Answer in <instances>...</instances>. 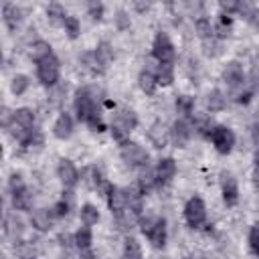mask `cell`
<instances>
[{"label":"cell","instance_id":"6da1fadb","mask_svg":"<svg viewBox=\"0 0 259 259\" xmlns=\"http://www.w3.org/2000/svg\"><path fill=\"white\" fill-rule=\"evenodd\" d=\"M75 111H77L79 121H85L95 132H103L105 130V123L101 119V111H99V107L95 103V97H93L89 87H83V89H79L75 93Z\"/></svg>","mask_w":259,"mask_h":259},{"label":"cell","instance_id":"7a4b0ae2","mask_svg":"<svg viewBox=\"0 0 259 259\" xmlns=\"http://www.w3.org/2000/svg\"><path fill=\"white\" fill-rule=\"evenodd\" d=\"M32 123H34V113L28 107H20L12 113V117L8 121V130L20 144H24L32 132Z\"/></svg>","mask_w":259,"mask_h":259},{"label":"cell","instance_id":"3957f363","mask_svg":"<svg viewBox=\"0 0 259 259\" xmlns=\"http://www.w3.org/2000/svg\"><path fill=\"white\" fill-rule=\"evenodd\" d=\"M136 123H138V117H136V113H134L132 109H119V111L113 113L111 136H113L119 144H123V142H127V136H130V132L136 127Z\"/></svg>","mask_w":259,"mask_h":259},{"label":"cell","instance_id":"277c9868","mask_svg":"<svg viewBox=\"0 0 259 259\" xmlns=\"http://www.w3.org/2000/svg\"><path fill=\"white\" fill-rule=\"evenodd\" d=\"M140 229L154 247H164L166 243V221L160 217H140Z\"/></svg>","mask_w":259,"mask_h":259},{"label":"cell","instance_id":"5b68a950","mask_svg":"<svg viewBox=\"0 0 259 259\" xmlns=\"http://www.w3.org/2000/svg\"><path fill=\"white\" fill-rule=\"evenodd\" d=\"M119 154H121V158H123V162H127L130 166H136V168H146L148 166V152L140 146V144H136V142H123L121 144V148H119Z\"/></svg>","mask_w":259,"mask_h":259},{"label":"cell","instance_id":"8992f818","mask_svg":"<svg viewBox=\"0 0 259 259\" xmlns=\"http://www.w3.org/2000/svg\"><path fill=\"white\" fill-rule=\"evenodd\" d=\"M36 77L42 85H49V87L59 81V61L55 59V55H49L36 63Z\"/></svg>","mask_w":259,"mask_h":259},{"label":"cell","instance_id":"52a82bcc","mask_svg":"<svg viewBox=\"0 0 259 259\" xmlns=\"http://www.w3.org/2000/svg\"><path fill=\"white\" fill-rule=\"evenodd\" d=\"M152 55L158 63H170L174 61V47L168 38L166 32H158L156 38H154V45H152Z\"/></svg>","mask_w":259,"mask_h":259},{"label":"cell","instance_id":"ba28073f","mask_svg":"<svg viewBox=\"0 0 259 259\" xmlns=\"http://www.w3.org/2000/svg\"><path fill=\"white\" fill-rule=\"evenodd\" d=\"M184 217H186V223H188L192 229L202 227V223H204V219H206V206H204V202H202L198 196L190 198V200L186 202V206H184Z\"/></svg>","mask_w":259,"mask_h":259},{"label":"cell","instance_id":"9c48e42d","mask_svg":"<svg viewBox=\"0 0 259 259\" xmlns=\"http://www.w3.org/2000/svg\"><path fill=\"white\" fill-rule=\"evenodd\" d=\"M212 144H214V148L221 152V154H229L231 150H233V146H235V134L229 130V127H225V125H217L214 130H212Z\"/></svg>","mask_w":259,"mask_h":259},{"label":"cell","instance_id":"30bf717a","mask_svg":"<svg viewBox=\"0 0 259 259\" xmlns=\"http://www.w3.org/2000/svg\"><path fill=\"white\" fill-rule=\"evenodd\" d=\"M221 188H223V198H225L227 206H235L239 200V188H237V180L231 172L221 174Z\"/></svg>","mask_w":259,"mask_h":259},{"label":"cell","instance_id":"8fae6325","mask_svg":"<svg viewBox=\"0 0 259 259\" xmlns=\"http://www.w3.org/2000/svg\"><path fill=\"white\" fill-rule=\"evenodd\" d=\"M190 136H192V125L186 119H178V121L172 123V127H170V140L178 148H182L190 140Z\"/></svg>","mask_w":259,"mask_h":259},{"label":"cell","instance_id":"7c38bea8","mask_svg":"<svg viewBox=\"0 0 259 259\" xmlns=\"http://www.w3.org/2000/svg\"><path fill=\"white\" fill-rule=\"evenodd\" d=\"M107 204H109V210L117 217L121 214L125 208H127V192L123 188H111L109 194H107Z\"/></svg>","mask_w":259,"mask_h":259},{"label":"cell","instance_id":"4fadbf2b","mask_svg":"<svg viewBox=\"0 0 259 259\" xmlns=\"http://www.w3.org/2000/svg\"><path fill=\"white\" fill-rule=\"evenodd\" d=\"M154 172H156V184H166L176 174V162L172 158H162Z\"/></svg>","mask_w":259,"mask_h":259},{"label":"cell","instance_id":"5bb4252c","mask_svg":"<svg viewBox=\"0 0 259 259\" xmlns=\"http://www.w3.org/2000/svg\"><path fill=\"white\" fill-rule=\"evenodd\" d=\"M57 174H59V178L65 186H75L77 180H79V172H77V168L71 160H61L59 168H57Z\"/></svg>","mask_w":259,"mask_h":259},{"label":"cell","instance_id":"9a60e30c","mask_svg":"<svg viewBox=\"0 0 259 259\" xmlns=\"http://www.w3.org/2000/svg\"><path fill=\"white\" fill-rule=\"evenodd\" d=\"M223 79L231 85V87H237V85H243L245 83V75H243V67L237 63V61H233V63H229L227 67H225V71H223Z\"/></svg>","mask_w":259,"mask_h":259},{"label":"cell","instance_id":"2e32d148","mask_svg":"<svg viewBox=\"0 0 259 259\" xmlns=\"http://www.w3.org/2000/svg\"><path fill=\"white\" fill-rule=\"evenodd\" d=\"M190 125H192V130H194L196 134H200V136H212V130L217 127V125H212V121H210V117H208L206 113H194Z\"/></svg>","mask_w":259,"mask_h":259},{"label":"cell","instance_id":"e0dca14e","mask_svg":"<svg viewBox=\"0 0 259 259\" xmlns=\"http://www.w3.org/2000/svg\"><path fill=\"white\" fill-rule=\"evenodd\" d=\"M53 132H55V136H57L59 140L69 138L71 132H73V119H71V115H69V113H61V115L57 117L55 125H53Z\"/></svg>","mask_w":259,"mask_h":259},{"label":"cell","instance_id":"ac0fdd59","mask_svg":"<svg viewBox=\"0 0 259 259\" xmlns=\"http://www.w3.org/2000/svg\"><path fill=\"white\" fill-rule=\"evenodd\" d=\"M53 219H55V212L49 210V208H38L32 212V227H36L38 231H49L51 225H53Z\"/></svg>","mask_w":259,"mask_h":259},{"label":"cell","instance_id":"d6986e66","mask_svg":"<svg viewBox=\"0 0 259 259\" xmlns=\"http://www.w3.org/2000/svg\"><path fill=\"white\" fill-rule=\"evenodd\" d=\"M2 14H4V22H6V26L10 28V30H16V26L20 24V8L16 6V4H4V8H2Z\"/></svg>","mask_w":259,"mask_h":259},{"label":"cell","instance_id":"ffe728a7","mask_svg":"<svg viewBox=\"0 0 259 259\" xmlns=\"http://www.w3.org/2000/svg\"><path fill=\"white\" fill-rule=\"evenodd\" d=\"M12 206L16 210H28L32 206V194L26 190V186L12 192Z\"/></svg>","mask_w":259,"mask_h":259},{"label":"cell","instance_id":"44dd1931","mask_svg":"<svg viewBox=\"0 0 259 259\" xmlns=\"http://www.w3.org/2000/svg\"><path fill=\"white\" fill-rule=\"evenodd\" d=\"M148 138L152 140V144H154L156 148H164L166 142H168V138H170V134H166V130H164L162 123H154V125L150 127V132H148Z\"/></svg>","mask_w":259,"mask_h":259},{"label":"cell","instance_id":"7402d4cb","mask_svg":"<svg viewBox=\"0 0 259 259\" xmlns=\"http://www.w3.org/2000/svg\"><path fill=\"white\" fill-rule=\"evenodd\" d=\"M156 81L158 85H170L174 81V73H172V65L170 63H158V69H156Z\"/></svg>","mask_w":259,"mask_h":259},{"label":"cell","instance_id":"603a6c76","mask_svg":"<svg viewBox=\"0 0 259 259\" xmlns=\"http://www.w3.org/2000/svg\"><path fill=\"white\" fill-rule=\"evenodd\" d=\"M138 83H140L142 91H144V93H148V95H152V93H154V89H156V85H158L156 75H154L152 71H142V73H140V77H138Z\"/></svg>","mask_w":259,"mask_h":259},{"label":"cell","instance_id":"cb8c5ba5","mask_svg":"<svg viewBox=\"0 0 259 259\" xmlns=\"http://www.w3.org/2000/svg\"><path fill=\"white\" fill-rule=\"evenodd\" d=\"M206 105H208L210 111H223L227 107V99L219 89H214V91H210L206 95Z\"/></svg>","mask_w":259,"mask_h":259},{"label":"cell","instance_id":"d4e9b609","mask_svg":"<svg viewBox=\"0 0 259 259\" xmlns=\"http://www.w3.org/2000/svg\"><path fill=\"white\" fill-rule=\"evenodd\" d=\"M123 259H142V247L134 237H125L123 243Z\"/></svg>","mask_w":259,"mask_h":259},{"label":"cell","instance_id":"484cf974","mask_svg":"<svg viewBox=\"0 0 259 259\" xmlns=\"http://www.w3.org/2000/svg\"><path fill=\"white\" fill-rule=\"evenodd\" d=\"M49 55H53L51 53V45L49 42H45V40H36V42H32L30 45V57L38 63V61H42L45 57H49Z\"/></svg>","mask_w":259,"mask_h":259},{"label":"cell","instance_id":"4316f807","mask_svg":"<svg viewBox=\"0 0 259 259\" xmlns=\"http://www.w3.org/2000/svg\"><path fill=\"white\" fill-rule=\"evenodd\" d=\"M93 55H95L97 63L101 65V69H105V67L111 63V59H113V51H111V47H109L107 42H101Z\"/></svg>","mask_w":259,"mask_h":259},{"label":"cell","instance_id":"83f0119b","mask_svg":"<svg viewBox=\"0 0 259 259\" xmlns=\"http://www.w3.org/2000/svg\"><path fill=\"white\" fill-rule=\"evenodd\" d=\"M231 26H233V18H231V14L221 12L219 18H217V22H214V32H217L219 36H227V34L231 32Z\"/></svg>","mask_w":259,"mask_h":259},{"label":"cell","instance_id":"f1b7e54d","mask_svg":"<svg viewBox=\"0 0 259 259\" xmlns=\"http://www.w3.org/2000/svg\"><path fill=\"white\" fill-rule=\"evenodd\" d=\"M81 221L85 227H91L99 221V210L93 206V204H83L81 206Z\"/></svg>","mask_w":259,"mask_h":259},{"label":"cell","instance_id":"f546056e","mask_svg":"<svg viewBox=\"0 0 259 259\" xmlns=\"http://www.w3.org/2000/svg\"><path fill=\"white\" fill-rule=\"evenodd\" d=\"M196 32H198V36H200L202 40L210 38V36H212V32H214V26L210 24V18L200 16V18L196 20Z\"/></svg>","mask_w":259,"mask_h":259},{"label":"cell","instance_id":"4dcf8cb0","mask_svg":"<svg viewBox=\"0 0 259 259\" xmlns=\"http://www.w3.org/2000/svg\"><path fill=\"white\" fill-rule=\"evenodd\" d=\"M176 109H178V113H182L184 117L192 115V109H194V97H190V95H180V97L176 99Z\"/></svg>","mask_w":259,"mask_h":259},{"label":"cell","instance_id":"1f68e13d","mask_svg":"<svg viewBox=\"0 0 259 259\" xmlns=\"http://www.w3.org/2000/svg\"><path fill=\"white\" fill-rule=\"evenodd\" d=\"M75 245L79 247V251L89 249V245H91V231H89V227H81L75 233Z\"/></svg>","mask_w":259,"mask_h":259},{"label":"cell","instance_id":"d6a6232c","mask_svg":"<svg viewBox=\"0 0 259 259\" xmlns=\"http://www.w3.org/2000/svg\"><path fill=\"white\" fill-rule=\"evenodd\" d=\"M47 16H49V20L53 24H65V20H67V14L59 4H51L47 8Z\"/></svg>","mask_w":259,"mask_h":259},{"label":"cell","instance_id":"836d02e7","mask_svg":"<svg viewBox=\"0 0 259 259\" xmlns=\"http://www.w3.org/2000/svg\"><path fill=\"white\" fill-rule=\"evenodd\" d=\"M26 87H28V79L24 75H16L12 79V83H10V89H12L14 95H22L26 91Z\"/></svg>","mask_w":259,"mask_h":259},{"label":"cell","instance_id":"e575fe53","mask_svg":"<svg viewBox=\"0 0 259 259\" xmlns=\"http://www.w3.org/2000/svg\"><path fill=\"white\" fill-rule=\"evenodd\" d=\"M249 249L253 255H259V223L253 225L249 231Z\"/></svg>","mask_w":259,"mask_h":259},{"label":"cell","instance_id":"d590c367","mask_svg":"<svg viewBox=\"0 0 259 259\" xmlns=\"http://www.w3.org/2000/svg\"><path fill=\"white\" fill-rule=\"evenodd\" d=\"M65 32L71 36V38H77V34H79V30H81V26H79V20L75 18V16H67V20H65Z\"/></svg>","mask_w":259,"mask_h":259},{"label":"cell","instance_id":"8d00e7d4","mask_svg":"<svg viewBox=\"0 0 259 259\" xmlns=\"http://www.w3.org/2000/svg\"><path fill=\"white\" fill-rule=\"evenodd\" d=\"M69 206H71V200H59L55 206H53V212H55V217H65L67 212H69Z\"/></svg>","mask_w":259,"mask_h":259},{"label":"cell","instance_id":"74e56055","mask_svg":"<svg viewBox=\"0 0 259 259\" xmlns=\"http://www.w3.org/2000/svg\"><path fill=\"white\" fill-rule=\"evenodd\" d=\"M20 188H24L22 178H20L18 174H12V176H10V190L14 192V190H20Z\"/></svg>","mask_w":259,"mask_h":259},{"label":"cell","instance_id":"f35d334b","mask_svg":"<svg viewBox=\"0 0 259 259\" xmlns=\"http://www.w3.org/2000/svg\"><path fill=\"white\" fill-rule=\"evenodd\" d=\"M89 12H91V16H93L95 20H99V18H101V12H103V6H101V4H91V6H89Z\"/></svg>","mask_w":259,"mask_h":259},{"label":"cell","instance_id":"ab89813d","mask_svg":"<svg viewBox=\"0 0 259 259\" xmlns=\"http://www.w3.org/2000/svg\"><path fill=\"white\" fill-rule=\"evenodd\" d=\"M253 182L259 188V162H255V168H253Z\"/></svg>","mask_w":259,"mask_h":259},{"label":"cell","instance_id":"60d3db41","mask_svg":"<svg viewBox=\"0 0 259 259\" xmlns=\"http://www.w3.org/2000/svg\"><path fill=\"white\" fill-rule=\"evenodd\" d=\"M81 259H95V257H93V253L89 249H85V251H81Z\"/></svg>","mask_w":259,"mask_h":259},{"label":"cell","instance_id":"b9f144b4","mask_svg":"<svg viewBox=\"0 0 259 259\" xmlns=\"http://www.w3.org/2000/svg\"><path fill=\"white\" fill-rule=\"evenodd\" d=\"M184 259H204V257H200V255H186Z\"/></svg>","mask_w":259,"mask_h":259}]
</instances>
